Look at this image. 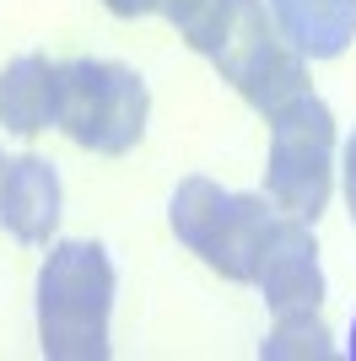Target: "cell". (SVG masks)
Wrapping results in <instances>:
<instances>
[{"label":"cell","instance_id":"12","mask_svg":"<svg viewBox=\"0 0 356 361\" xmlns=\"http://www.w3.org/2000/svg\"><path fill=\"white\" fill-rule=\"evenodd\" d=\"M157 11L178 27V38L194 54H216L227 22H232V0H157Z\"/></svg>","mask_w":356,"mask_h":361},{"label":"cell","instance_id":"5","mask_svg":"<svg viewBox=\"0 0 356 361\" xmlns=\"http://www.w3.org/2000/svg\"><path fill=\"white\" fill-rule=\"evenodd\" d=\"M254 286L265 291L270 313H286V307H319L324 302V270H319V243H313L308 221H270L265 254H259V270H254Z\"/></svg>","mask_w":356,"mask_h":361},{"label":"cell","instance_id":"11","mask_svg":"<svg viewBox=\"0 0 356 361\" xmlns=\"http://www.w3.org/2000/svg\"><path fill=\"white\" fill-rule=\"evenodd\" d=\"M259 356L265 361H302V356L329 361L335 356V340H329L319 307H286V313H275V329L259 345Z\"/></svg>","mask_w":356,"mask_h":361},{"label":"cell","instance_id":"8","mask_svg":"<svg viewBox=\"0 0 356 361\" xmlns=\"http://www.w3.org/2000/svg\"><path fill=\"white\" fill-rule=\"evenodd\" d=\"M270 221H275V216L265 211V200H259V195H227L222 226H216V238H210V248L200 259H206L216 275H227V281H237V286H249L254 270H259V254H265Z\"/></svg>","mask_w":356,"mask_h":361},{"label":"cell","instance_id":"13","mask_svg":"<svg viewBox=\"0 0 356 361\" xmlns=\"http://www.w3.org/2000/svg\"><path fill=\"white\" fill-rule=\"evenodd\" d=\"M345 205H351V221H356V130L345 140Z\"/></svg>","mask_w":356,"mask_h":361},{"label":"cell","instance_id":"4","mask_svg":"<svg viewBox=\"0 0 356 361\" xmlns=\"http://www.w3.org/2000/svg\"><path fill=\"white\" fill-rule=\"evenodd\" d=\"M216 71L243 92V103L259 114H281L308 92V60L275 22L265 0H232V22H227L222 44H216Z\"/></svg>","mask_w":356,"mask_h":361},{"label":"cell","instance_id":"7","mask_svg":"<svg viewBox=\"0 0 356 361\" xmlns=\"http://www.w3.org/2000/svg\"><path fill=\"white\" fill-rule=\"evenodd\" d=\"M59 119V65L22 54L0 71V124L11 135H38Z\"/></svg>","mask_w":356,"mask_h":361},{"label":"cell","instance_id":"16","mask_svg":"<svg viewBox=\"0 0 356 361\" xmlns=\"http://www.w3.org/2000/svg\"><path fill=\"white\" fill-rule=\"evenodd\" d=\"M0 183H6V151H0Z\"/></svg>","mask_w":356,"mask_h":361},{"label":"cell","instance_id":"1","mask_svg":"<svg viewBox=\"0 0 356 361\" xmlns=\"http://www.w3.org/2000/svg\"><path fill=\"white\" fill-rule=\"evenodd\" d=\"M114 313V259L103 243H54L38 270V345L54 361H103Z\"/></svg>","mask_w":356,"mask_h":361},{"label":"cell","instance_id":"14","mask_svg":"<svg viewBox=\"0 0 356 361\" xmlns=\"http://www.w3.org/2000/svg\"><path fill=\"white\" fill-rule=\"evenodd\" d=\"M114 16H146V11H157V0H103Z\"/></svg>","mask_w":356,"mask_h":361},{"label":"cell","instance_id":"9","mask_svg":"<svg viewBox=\"0 0 356 361\" xmlns=\"http://www.w3.org/2000/svg\"><path fill=\"white\" fill-rule=\"evenodd\" d=\"M270 11L302 60H335L356 38V0H270Z\"/></svg>","mask_w":356,"mask_h":361},{"label":"cell","instance_id":"3","mask_svg":"<svg viewBox=\"0 0 356 361\" xmlns=\"http://www.w3.org/2000/svg\"><path fill=\"white\" fill-rule=\"evenodd\" d=\"M335 183V114L324 97L302 92L281 114H270V162H265V195L292 221H319Z\"/></svg>","mask_w":356,"mask_h":361},{"label":"cell","instance_id":"15","mask_svg":"<svg viewBox=\"0 0 356 361\" xmlns=\"http://www.w3.org/2000/svg\"><path fill=\"white\" fill-rule=\"evenodd\" d=\"M345 356L356 361V318H351V340H345Z\"/></svg>","mask_w":356,"mask_h":361},{"label":"cell","instance_id":"2","mask_svg":"<svg viewBox=\"0 0 356 361\" xmlns=\"http://www.w3.org/2000/svg\"><path fill=\"white\" fill-rule=\"evenodd\" d=\"M151 114V92L130 65L114 60H71L59 65V130L81 151L124 157L141 146Z\"/></svg>","mask_w":356,"mask_h":361},{"label":"cell","instance_id":"10","mask_svg":"<svg viewBox=\"0 0 356 361\" xmlns=\"http://www.w3.org/2000/svg\"><path fill=\"white\" fill-rule=\"evenodd\" d=\"M222 211H227V189L210 183V178H184L173 189V205H167L173 232H178V243H184L189 254H206L210 248L216 226H222Z\"/></svg>","mask_w":356,"mask_h":361},{"label":"cell","instance_id":"6","mask_svg":"<svg viewBox=\"0 0 356 361\" xmlns=\"http://www.w3.org/2000/svg\"><path fill=\"white\" fill-rule=\"evenodd\" d=\"M59 205H65V195H59L54 162L32 157V151L6 162V183H0V226H6L16 243H28V248L49 243V238H54V226H59Z\"/></svg>","mask_w":356,"mask_h":361}]
</instances>
